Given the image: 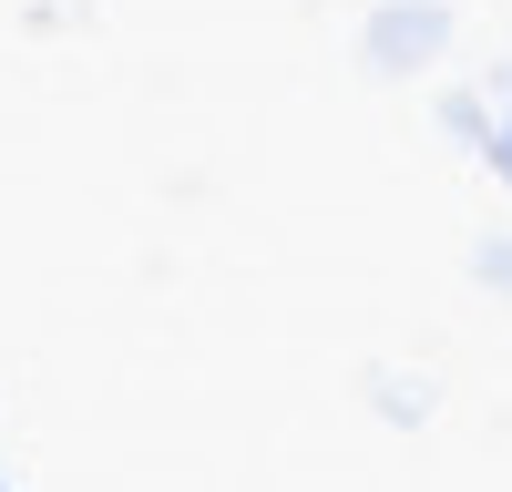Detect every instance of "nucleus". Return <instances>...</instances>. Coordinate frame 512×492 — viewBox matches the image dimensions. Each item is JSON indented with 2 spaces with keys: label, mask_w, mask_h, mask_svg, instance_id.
<instances>
[{
  "label": "nucleus",
  "mask_w": 512,
  "mask_h": 492,
  "mask_svg": "<svg viewBox=\"0 0 512 492\" xmlns=\"http://www.w3.org/2000/svg\"><path fill=\"white\" fill-rule=\"evenodd\" d=\"M441 41H451V11H441V0H390V11L369 21V62H379V72H420Z\"/></svg>",
  "instance_id": "nucleus-1"
},
{
  "label": "nucleus",
  "mask_w": 512,
  "mask_h": 492,
  "mask_svg": "<svg viewBox=\"0 0 512 492\" xmlns=\"http://www.w3.org/2000/svg\"><path fill=\"white\" fill-rule=\"evenodd\" d=\"M492 175H502V185H512V113H502V123H492Z\"/></svg>",
  "instance_id": "nucleus-2"
},
{
  "label": "nucleus",
  "mask_w": 512,
  "mask_h": 492,
  "mask_svg": "<svg viewBox=\"0 0 512 492\" xmlns=\"http://www.w3.org/2000/svg\"><path fill=\"white\" fill-rule=\"evenodd\" d=\"M482 277H492V287H512V246H492V257H482Z\"/></svg>",
  "instance_id": "nucleus-3"
}]
</instances>
